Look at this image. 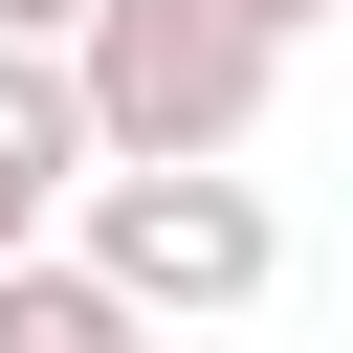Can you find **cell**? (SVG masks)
Segmentation results:
<instances>
[{"label":"cell","mask_w":353,"mask_h":353,"mask_svg":"<svg viewBox=\"0 0 353 353\" xmlns=\"http://www.w3.org/2000/svg\"><path fill=\"white\" fill-rule=\"evenodd\" d=\"M110 353H176V331H110Z\"/></svg>","instance_id":"cell-8"},{"label":"cell","mask_w":353,"mask_h":353,"mask_svg":"<svg viewBox=\"0 0 353 353\" xmlns=\"http://www.w3.org/2000/svg\"><path fill=\"white\" fill-rule=\"evenodd\" d=\"M66 88H88V154H243L287 44L243 0H88L66 22Z\"/></svg>","instance_id":"cell-2"},{"label":"cell","mask_w":353,"mask_h":353,"mask_svg":"<svg viewBox=\"0 0 353 353\" xmlns=\"http://www.w3.org/2000/svg\"><path fill=\"white\" fill-rule=\"evenodd\" d=\"M66 265H88L132 331H221V309L287 287V221H265L243 154H88V176H66Z\"/></svg>","instance_id":"cell-1"},{"label":"cell","mask_w":353,"mask_h":353,"mask_svg":"<svg viewBox=\"0 0 353 353\" xmlns=\"http://www.w3.org/2000/svg\"><path fill=\"white\" fill-rule=\"evenodd\" d=\"M110 331H132V309H110L66 243H0V353H110Z\"/></svg>","instance_id":"cell-4"},{"label":"cell","mask_w":353,"mask_h":353,"mask_svg":"<svg viewBox=\"0 0 353 353\" xmlns=\"http://www.w3.org/2000/svg\"><path fill=\"white\" fill-rule=\"evenodd\" d=\"M0 176H22V199L88 176V88H66V44H0Z\"/></svg>","instance_id":"cell-3"},{"label":"cell","mask_w":353,"mask_h":353,"mask_svg":"<svg viewBox=\"0 0 353 353\" xmlns=\"http://www.w3.org/2000/svg\"><path fill=\"white\" fill-rule=\"evenodd\" d=\"M243 22H265V44H309V22H331V0H243Z\"/></svg>","instance_id":"cell-6"},{"label":"cell","mask_w":353,"mask_h":353,"mask_svg":"<svg viewBox=\"0 0 353 353\" xmlns=\"http://www.w3.org/2000/svg\"><path fill=\"white\" fill-rule=\"evenodd\" d=\"M66 22H88V0H0V44H66Z\"/></svg>","instance_id":"cell-5"},{"label":"cell","mask_w":353,"mask_h":353,"mask_svg":"<svg viewBox=\"0 0 353 353\" xmlns=\"http://www.w3.org/2000/svg\"><path fill=\"white\" fill-rule=\"evenodd\" d=\"M0 243H44V199H22V176H0Z\"/></svg>","instance_id":"cell-7"}]
</instances>
